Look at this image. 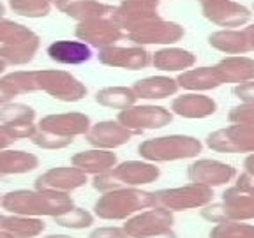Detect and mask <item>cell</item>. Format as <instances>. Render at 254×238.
Listing matches in <instances>:
<instances>
[{
  "mask_svg": "<svg viewBox=\"0 0 254 238\" xmlns=\"http://www.w3.org/2000/svg\"><path fill=\"white\" fill-rule=\"evenodd\" d=\"M2 210L28 217H59L74 208V199L67 192L50 189H16L2 194Z\"/></svg>",
  "mask_w": 254,
  "mask_h": 238,
  "instance_id": "obj_1",
  "label": "cell"
},
{
  "mask_svg": "<svg viewBox=\"0 0 254 238\" xmlns=\"http://www.w3.org/2000/svg\"><path fill=\"white\" fill-rule=\"evenodd\" d=\"M157 206L155 192L139 187H122V189L104 192L94 203V215L101 221H124L131 219L139 212Z\"/></svg>",
  "mask_w": 254,
  "mask_h": 238,
  "instance_id": "obj_2",
  "label": "cell"
},
{
  "mask_svg": "<svg viewBox=\"0 0 254 238\" xmlns=\"http://www.w3.org/2000/svg\"><path fill=\"white\" fill-rule=\"evenodd\" d=\"M203 143L194 136L168 134L150 138L139 143L138 154L143 161L148 163H173L184 159H194L201 154Z\"/></svg>",
  "mask_w": 254,
  "mask_h": 238,
  "instance_id": "obj_3",
  "label": "cell"
},
{
  "mask_svg": "<svg viewBox=\"0 0 254 238\" xmlns=\"http://www.w3.org/2000/svg\"><path fill=\"white\" fill-rule=\"evenodd\" d=\"M155 201L157 206H163L170 212H187L201 210L203 206L214 201V189L201 183H186L179 187H168V189L155 190Z\"/></svg>",
  "mask_w": 254,
  "mask_h": 238,
  "instance_id": "obj_4",
  "label": "cell"
},
{
  "mask_svg": "<svg viewBox=\"0 0 254 238\" xmlns=\"http://www.w3.org/2000/svg\"><path fill=\"white\" fill-rule=\"evenodd\" d=\"M36 79L39 90L62 103H78L88 94L85 83L62 69H41L36 71Z\"/></svg>",
  "mask_w": 254,
  "mask_h": 238,
  "instance_id": "obj_5",
  "label": "cell"
},
{
  "mask_svg": "<svg viewBox=\"0 0 254 238\" xmlns=\"http://www.w3.org/2000/svg\"><path fill=\"white\" fill-rule=\"evenodd\" d=\"M117 120L138 136L143 131H154V129H163V127L170 125L173 122V113L164 106L134 104L127 110L119 111Z\"/></svg>",
  "mask_w": 254,
  "mask_h": 238,
  "instance_id": "obj_6",
  "label": "cell"
},
{
  "mask_svg": "<svg viewBox=\"0 0 254 238\" xmlns=\"http://www.w3.org/2000/svg\"><path fill=\"white\" fill-rule=\"evenodd\" d=\"M205 143L217 154H254V125L231 123L210 132Z\"/></svg>",
  "mask_w": 254,
  "mask_h": 238,
  "instance_id": "obj_7",
  "label": "cell"
},
{
  "mask_svg": "<svg viewBox=\"0 0 254 238\" xmlns=\"http://www.w3.org/2000/svg\"><path fill=\"white\" fill-rule=\"evenodd\" d=\"M175 214L163 206H152L124 222V230L131 238H150L173 230Z\"/></svg>",
  "mask_w": 254,
  "mask_h": 238,
  "instance_id": "obj_8",
  "label": "cell"
},
{
  "mask_svg": "<svg viewBox=\"0 0 254 238\" xmlns=\"http://www.w3.org/2000/svg\"><path fill=\"white\" fill-rule=\"evenodd\" d=\"M126 36L136 46H148V44H168L170 46V44L179 43L186 36V30H184L182 25L163 20L159 16L155 20L145 21L139 27H136L134 30L127 32Z\"/></svg>",
  "mask_w": 254,
  "mask_h": 238,
  "instance_id": "obj_9",
  "label": "cell"
},
{
  "mask_svg": "<svg viewBox=\"0 0 254 238\" xmlns=\"http://www.w3.org/2000/svg\"><path fill=\"white\" fill-rule=\"evenodd\" d=\"M157 9L159 0H120V5L113 9L110 20L127 34L145 21L159 18Z\"/></svg>",
  "mask_w": 254,
  "mask_h": 238,
  "instance_id": "obj_10",
  "label": "cell"
},
{
  "mask_svg": "<svg viewBox=\"0 0 254 238\" xmlns=\"http://www.w3.org/2000/svg\"><path fill=\"white\" fill-rule=\"evenodd\" d=\"M187 178L192 183L214 189L233 182V178H237V170L217 159H196L187 166Z\"/></svg>",
  "mask_w": 254,
  "mask_h": 238,
  "instance_id": "obj_11",
  "label": "cell"
},
{
  "mask_svg": "<svg viewBox=\"0 0 254 238\" xmlns=\"http://www.w3.org/2000/svg\"><path fill=\"white\" fill-rule=\"evenodd\" d=\"M97 60L103 65L126 71H141L152 63V53L143 46H108L99 50Z\"/></svg>",
  "mask_w": 254,
  "mask_h": 238,
  "instance_id": "obj_12",
  "label": "cell"
},
{
  "mask_svg": "<svg viewBox=\"0 0 254 238\" xmlns=\"http://www.w3.org/2000/svg\"><path fill=\"white\" fill-rule=\"evenodd\" d=\"M198 2L201 5L203 16L219 27H244L251 20L249 9L233 0H198Z\"/></svg>",
  "mask_w": 254,
  "mask_h": 238,
  "instance_id": "obj_13",
  "label": "cell"
},
{
  "mask_svg": "<svg viewBox=\"0 0 254 238\" xmlns=\"http://www.w3.org/2000/svg\"><path fill=\"white\" fill-rule=\"evenodd\" d=\"M74 34L81 43L88 44L90 48H97V50L115 46L126 36L110 18H94V20L79 21Z\"/></svg>",
  "mask_w": 254,
  "mask_h": 238,
  "instance_id": "obj_14",
  "label": "cell"
},
{
  "mask_svg": "<svg viewBox=\"0 0 254 238\" xmlns=\"http://www.w3.org/2000/svg\"><path fill=\"white\" fill-rule=\"evenodd\" d=\"M92 122L90 117L79 111H69V113H53L46 115L39 120L37 129L44 132L62 136V138H72L76 136H87L90 131Z\"/></svg>",
  "mask_w": 254,
  "mask_h": 238,
  "instance_id": "obj_15",
  "label": "cell"
},
{
  "mask_svg": "<svg viewBox=\"0 0 254 238\" xmlns=\"http://www.w3.org/2000/svg\"><path fill=\"white\" fill-rule=\"evenodd\" d=\"M88 183V177L74 166H57L50 168L44 173H41L36 178L34 185L36 189H50L59 190V192H67L78 190Z\"/></svg>",
  "mask_w": 254,
  "mask_h": 238,
  "instance_id": "obj_16",
  "label": "cell"
},
{
  "mask_svg": "<svg viewBox=\"0 0 254 238\" xmlns=\"http://www.w3.org/2000/svg\"><path fill=\"white\" fill-rule=\"evenodd\" d=\"M134 132L124 127L119 120H103L90 127L85 139L92 148H101V150H115L124 147L134 138Z\"/></svg>",
  "mask_w": 254,
  "mask_h": 238,
  "instance_id": "obj_17",
  "label": "cell"
},
{
  "mask_svg": "<svg viewBox=\"0 0 254 238\" xmlns=\"http://www.w3.org/2000/svg\"><path fill=\"white\" fill-rule=\"evenodd\" d=\"M111 175L122 187H139L154 183L161 177V170L157 164L148 163V161H124L119 163L113 170H110Z\"/></svg>",
  "mask_w": 254,
  "mask_h": 238,
  "instance_id": "obj_18",
  "label": "cell"
},
{
  "mask_svg": "<svg viewBox=\"0 0 254 238\" xmlns=\"http://www.w3.org/2000/svg\"><path fill=\"white\" fill-rule=\"evenodd\" d=\"M217 111V103L212 97L196 92H187L171 101V113L182 119L199 120L208 119Z\"/></svg>",
  "mask_w": 254,
  "mask_h": 238,
  "instance_id": "obj_19",
  "label": "cell"
},
{
  "mask_svg": "<svg viewBox=\"0 0 254 238\" xmlns=\"http://www.w3.org/2000/svg\"><path fill=\"white\" fill-rule=\"evenodd\" d=\"M119 164V157L113 150H101V148H90V150L78 152L71 157V166L78 168L85 175H101L113 170Z\"/></svg>",
  "mask_w": 254,
  "mask_h": 238,
  "instance_id": "obj_20",
  "label": "cell"
},
{
  "mask_svg": "<svg viewBox=\"0 0 254 238\" xmlns=\"http://www.w3.org/2000/svg\"><path fill=\"white\" fill-rule=\"evenodd\" d=\"M221 205L228 221H254V196L240 192L235 185L228 187L221 194Z\"/></svg>",
  "mask_w": 254,
  "mask_h": 238,
  "instance_id": "obj_21",
  "label": "cell"
},
{
  "mask_svg": "<svg viewBox=\"0 0 254 238\" xmlns=\"http://www.w3.org/2000/svg\"><path fill=\"white\" fill-rule=\"evenodd\" d=\"M53 4L65 16L79 21L94 20V18H106L113 12V5L103 4L99 0H53Z\"/></svg>",
  "mask_w": 254,
  "mask_h": 238,
  "instance_id": "obj_22",
  "label": "cell"
},
{
  "mask_svg": "<svg viewBox=\"0 0 254 238\" xmlns=\"http://www.w3.org/2000/svg\"><path fill=\"white\" fill-rule=\"evenodd\" d=\"M222 83H246L254 79V59L244 55H230L214 65Z\"/></svg>",
  "mask_w": 254,
  "mask_h": 238,
  "instance_id": "obj_23",
  "label": "cell"
},
{
  "mask_svg": "<svg viewBox=\"0 0 254 238\" xmlns=\"http://www.w3.org/2000/svg\"><path fill=\"white\" fill-rule=\"evenodd\" d=\"M48 57L64 65H79L92 59V48L81 41H55L46 48Z\"/></svg>",
  "mask_w": 254,
  "mask_h": 238,
  "instance_id": "obj_24",
  "label": "cell"
},
{
  "mask_svg": "<svg viewBox=\"0 0 254 238\" xmlns=\"http://www.w3.org/2000/svg\"><path fill=\"white\" fill-rule=\"evenodd\" d=\"M177 83L180 88L187 92H196V94H201V92L215 90L222 83L221 76L217 74L215 67H196V69H187V71L180 72L177 76Z\"/></svg>",
  "mask_w": 254,
  "mask_h": 238,
  "instance_id": "obj_25",
  "label": "cell"
},
{
  "mask_svg": "<svg viewBox=\"0 0 254 238\" xmlns=\"http://www.w3.org/2000/svg\"><path fill=\"white\" fill-rule=\"evenodd\" d=\"M131 88L134 90L138 99L157 101L175 95L180 87L177 79L170 78V76H148V78L138 79Z\"/></svg>",
  "mask_w": 254,
  "mask_h": 238,
  "instance_id": "obj_26",
  "label": "cell"
},
{
  "mask_svg": "<svg viewBox=\"0 0 254 238\" xmlns=\"http://www.w3.org/2000/svg\"><path fill=\"white\" fill-rule=\"evenodd\" d=\"M196 63V55L189 50L184 48H173L168 46L152 55V65L159 71L164 72H175V71H187Z\"/></svg>",
  "mask_w": 254,
  "mask_h": 238,
  "instance_id": "obj_27",
  "label": "cell"
},
{
  "mask_svg": "<svg viewBox=\"0 0 254 238\" xmlns=\"http://www.w3.org/2000/svg\"><path fill=\"white\" fill-rule=\"evenodd\" d=\"M0 230L14 238H39L46 231V222L41 217L4 214Z\"/></svg>",
  "mask_w": 254,
  "mask_h": 238,
  "instance_id": "obj_28",
  "label": "cell"
},
{
  "mask_svg": "<svg viewBox=\"0 0 254 238\" xmlns=\"http://www.w3.org/2000/svg\"><path fill=\"white\" fill-rule=\"evenodd\" d=\"M39 168V157L27 150H0V175H25Z\"/></svg>",
  "mask_w": 254,
  "mask_h": 238,
  "instance_id": "obj_29",
  "label": "cell"
},
{
  "mask_svg": "<svg viewBox=\"0 0 254 238\" xmlns=\"http://www.w3.org/2000/svg\"><path fill=\"white\" fill-rule=\"evenodd\" d=\"M208 44L214 50L226 55H244L251 52V46L247 43V37L244 30H235V28H224L217 30L208 36Z\"/></svg>",
  "mask_w": 254,
  "mask_h": 238,
  "instance_id": "obj_30",
  "label": "cell"
},
{
  "mask_svg": "<svg viewBox=\"0 0 254 238\" xmlns=\"http://www.w3.org/2000/svg\"><path fill=\"white\" fill-rule=\"evenodd\" d=\"M136 101L138 97L131 87H106L95 92V103L111 110H127L134 106Z\"/></svg>",
  "mask_w": 254,
  "mask_h": 238,
  "instance_id": "obj_31",
  "label": "cell"
},
{
  "mask_svg": "<svg viewBox=\"0 0 254 238\" xmlns=\"http://www.w3.org/2000/svg\"><path fill=\"white\" fill-rule=\"evenodd\" d=\"M39 46V37L20 44H2L0 46V60H4L7 65H27L34 60Z\"/></svg>",
  "mask_w": 254,
  "mask_h": 238,
  "instance_id": "obj_32",
  "label": "cell"
},
{
  "mask_svg": "<svg viewBox=\"0 0 254 238\" xmlns=\"http://www.w3.org/2000/svg\"><path fill=\"white\" fill-rule=\"evenodd\" d=\"M36 120V110L23 103H9L0 106V123L9 127L25 125V123H34Z\"/></svg>",
  "mask_w": 254,
  "mask_h": 238,
  "instance_id": "obj_33",
  "label": "cell"
},
{
  "mask_svg": "<svg viewBox=\"0 0 254 238\" xmlns=\"http://www.w3.org/2000/svg\"><path fill=\"white\" fill-rule=\"evenodd\" d=\"M37 34L28 27L20 23H14L11 20H0V46L2 44H20L27 41L37 39Z\"/></svg>",
  "mask_w": 254,
  "mask_h": 238,
  "instance_id": "obj_34",
  "label": "cell"
},
{
  "mask_svg": "<svg viewBox=\"0 0 254 238\" xmlns=\"http://www.w3.org/2000/svg\"><path fill=\"white\" fill-rule=\"evenodd\" d=\"M94 221H95V215L92 212L85 210V208H79V206H74L72 210L53 219V222H55L57 226L65 228V230H76V231L92 228L94 226Z\"/></svg>",
  "mask_w": 254,
  "mask_h": 238,
  "instance_id": "obj_35",
  "label": "cell"
},
{
  "mask_svg": "<svg viewBox=\"0 0 254 238\" xmlns=\"http://www.w3.org/2000/svg\"><path fill=\"white\" fill-rule=\"evenodd\" d=\"M208 238H254V224L238 221L214 224Z\"/></svg>",
  "mask_w": 254,
  "mask_h": 238,
  "instance_id": "obj_36",
  "label": "cell"
},
{
  "mask_svg": "<svg viewBox=\"0 0 254 238\" xmlns=\"http://www.w3.org/2000/svg\"><path fill=\"white\" fill-rule=\"evenodd\" d=\"M2 78H4V81L9 85V88H11L16 97L21 94H32V92L39 90L36 71H14L9 72V74H4Z\"/></svg>",
  "mask_w": 254,
  "mask_h": 238,
  "instance_id": "obj_37",
  "label": "cell"
},
{
  "mask_svg": "<svg viewBox=\"0 0 254 238\" xmlns=\"http://www.w3.org/2000/svg\"><path fill=\"white\" fill-rule=\"evenodd\" d=\"M53 0H9V5L18 16L44 18L50 14Z\"/></svg>",
  "mask_w": 254,
  "mask_h": 238,
  "instance_id": "obj_38",
  "label": "cell"
},
{
  "mask_svg": "<svg viewBox=\"0 0 254 238\" xmlns=\"http://www.w3.org/2000/svg\"><path fill=\"white\" fill-rule=\"evenodd\" d=\"M37 148H43V150H60V148H67L69 145H72L74 139L72 138H62V136H57V134H52V132H44V131H39L30 139Z\"/></svg>",
  "mask_w": 254,
  "mask_h": 238,
  "instance_id": "obj_39",
  "label": "cell"
},
{
  "mask_svg": "<svg viewBox=\"0 0 254 238\" xmlns=\"http://www.w3.org/2000/svg\"><path fill=\"white\" fill-rule=\"evenodd\" d=\"M228 120L231 123H242V125H254V104L240 103L233 106L228 113Z\"/></svg>",
  "mask_w": 254,
  "mask_h": 238,
  "instance_id": "obj_40",
  "label": "cell"
},
{
  "mask_svg": "<svg viewBox=\"0 0 254 238\" xmlns=\"http://www.w3.org/2000/svg\"><path fill=\"white\" fill-rule=\"evenodd\" d=\"M88 238H131L124 226H101L90 231Z\"/></svg>",
  "mask_w": 254,
  "mask_h": 238,
  "instance_id": "obj_41",
  "label": "cell"
},
{
  "mask_svg": "<svg viewBox=\"0 0 254 238\" xmlns=\"http://www.w3.org/2000/svg\"><path fill=\"white\" fill-rule=\"evenodd\" d=\"M233 95L237 99H240V103L254 104V79L253 81H246V83L235 85Z\"/></svg>",
  "mask_w": 254,
  "mask_h": 238,
  "instance_id": "obj_42",
  "label": "cell"
},
{
  "mask_svg": "<svg viewBox=\"0 0 254 238\" xmlns=\"http://www.w3.org/2000/svg\"><path fill=\"white\" fill-rule=\"evenodd\" d=\"M235 187H237L240 192H246V194H251L254 196V177L246 171L237 177V182H235Z\"/></svg>",
  "mask_w": 254,
  "mask_h": 238,
  "instance_id": "obj_43",
  "label": "cell"
},
{
  "mask_svg": "<svg viewBox=\"0 0 254 238\" xmlns=\"http://www.w3.org/2000/svg\"><path fill=\"white\" fill-rule=\"evenodd\" d=\"M16 141H18V138H16V134H14V129L9 125H4V123H0V150H5V148H9L11 145H14Z\"/></svg>",
  "mask_w": 254,
  "mask_h": 238,
  "instance_id": "obj_44",
  "label": "cell"
},
{
  "mask_svg": "<svg viewBox=\"0 0 254 238\" xmlns=\"http://www.w3.org/2000/svg\"><path fill=\"white\" fill-rule=\"evenodd\" d=\"M16 95L12 94V90L9 88V85L4 81V78L0 76V106H4V104H9L12 103Z\"/></svg>",
  "mask_w": 254,
  "mask_h": 238,
  "instance_id": "obj_45",
  "label": "cell"
},
{
  "mask_svg": "<svg viewBox=\"0 0 254 238\" xmlns=\"http://www.w3.org/2000/svg\"><path fill=\"white\" fill-rule=\"evenodd\" d=\"M244 171L254 177V154H249L244 159Z\"/></svg>",
  "mask_w": 254,
  "mask_h": 238,
  "instance_id": "obj_46",
  "label": "cell"
},
{
  "mask_svg": "<svg viewBox=\"0 0 254 238\" xmlns=\"http://www.w3.org/2000/svg\"><path fill=\"white\" fill-rule=\"evenodd\" d=\"M244 34H246L247 43H249L251 52H253V50H254V23H253V25H249V27L244 28Z\"/></svg>",
  "mask_w": 254,
  "mask_h": 238,
  "instance_id": "obj_47",
  "label": "cell"
},
{
  "mask_svg": "<svg viewBox=\"0 0 254 238\" xmlns=\"http://www.w3.org/2000/svg\"><path fill=\"white\" fill-rule=\"evenodd\" d=\"M150 238H179V237H177V233H175L173 230H170V231H166V233L155 235V237H150Z\"/></svg>",
  "mask_w": 254,
  "mask_h": 238,
  "instance_id": "obj_48",
  "label": "cell"
},
{
  "mask_svg": "<svg viewBox=\"0 0 254 238\" xmlns=\"http://www.w3.org/2000/svg\"><path fill=\"white\" fill-rule=\"evenodd\" d=\"M44 238H74V237H71V235H64V233H57V235H48V237H44Z\"/></svg>",
  "mask_w": 254,
  "mask_h": 238,
  "instance_id": "obj_49",
  "label": "cell"
},
{
  "mask_svg": "<svg viewBox=\"0 0 254 238\" xmlns=\"http://www.w3.org/2000/svg\"><path fill=\"white\" fill-rule=\"evenodd\" d=\"M5 69H7V63H5L4 60H0V76L4 74V72H5Z\"/></svg>",
  "mask_w": 254,
  "mask_h": 238,
  "instance_id": "obj_50",
  "label": "cell"
},
{
  "mask_svg": "<svg viewBox=\"0 0 254 238\" xmlns=\"http://www.w3.org/2000/svg\"><path fill=\"white\" fill-rule=\"evenodd\" d=\"M0 238H14V237H12V235H9V233H5V231L0 230Z\"/></svg>",
  "mask_w": 254,
  "mask_h": 238,
  "instance_id": "obj_51",
  "label": "cell"
},
{
  "mask_svg": "<svg viewBox=\"0 0 254 238\" xmlns=\"http://www.w3.org/2000/svg\"><path fill=\"white\" fill-rule=\"evenodd\" d=\"M4 12H5V7H4V4H2V2H0V20H2V18H4Z\"/></svg>",
  "mask_w": 254,
  "mask_h": 238,
  "instance_id": "obj_52",
  "label": "cell"
},
{
  "mask_svg": "<svg viewBox=\"0 0 254 238\" xmlns=\"http://www.w3.org/2000/svg\"><path fill=\"white\" fill-rule=\"evenodd\" d=\"M2 219H4V214H0V224H2Z\"/></svg>",
  "mask_w": 254,
  "mask_h": 238,
  "instance_id": "obj_53",
  "label": "cell"
},
{
  "mask_svg": "<svg viewBox=\"0 0 254 238\" xmlns=\"http://www.w3.org/2000/svg\"><path fill=\"white\" fill-rule=\"evenodd\" d=\"M2 178H4V175H0V180H2Z\"/></svg>",
  "mask_w": 254,
  "mask_h": 238,
  "instance_id": "obj_54",
  "label": "cell"
},
{
  "mask_svg": "<svg viewBox=\"0 0 254 238\" xmlns=\"http://www.w3.org/2000/svg\"><path fill=\"white\" fill-rule=\"evenodd\" d=\"M0 203H2V194H0Z\"/></svg>",
  "mask_w": 254,
  "mask_h": 238,
  "instance_id": "obj_55",
  "label": "cell"
},
{
  "mask_svg": "<svg viewBox=\"0 0 254 238\" xmlns=\"http://www.w3.org/2000/svg\"><path fill=\"white\" fill-rule=\"evenodd\" d=\"M43 238H44V237H43Z\"/></svg>",
  "mask_w": 254,
  "mask_h": 238,
  "instance_id": "obj_56",
  "label": "cell"
}]
</instances>
